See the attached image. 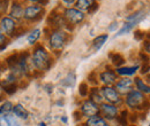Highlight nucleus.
<instances>
[{
  "label": "nucleus",
  "instance_id": "obj_1",
  "mask_svg": "<svg viewBox=\"0 0 150 126\" xmlns=\"http://www.w3.org/2000/svg\"><path fill=\"white\" fill-rule=\"evenodd\" d=\"M33 65L39 71H46L51 68L52 60L43 46H37L33 53Z\"/></svg>",
  "mask_w": 150,
  "mask_h": 126
},
{
  "label": "nucleus",
  "instance_id": "obj_2",
  "mask_svg": "<svg viewBox=\"0 0 150 126\" xmlns=\"http://www.w3.org/2000/svg\"><path fill=\"white\" fill-rule=\"evenodd\" d=\"M125 102H126L128 108L136 109V110H143L149 104V101L144 96V94L136 90H132L131 92H128L126 94Z\"/></svg>",
  "mask_w": 150,
  "mask_h": 126
},
{
  "label": "nucleus",
  "instance_id": "obj_3",
  "mask_svg": "<svg viewBox=\"0 0 150 126\" xmlns=\"http://www.w3.org/2000/svg\"><path fill=\"white\" fill-rule=\"evenodd\" d=\"M102 97L106 100V103H111V104H119L122 102L120 94L115 90V88H113L111 86H104L102 88V93H100Z\"/></svg>",
  "mask_w": 150,
  "mask_h": 126
},
{
  "label": "nucleus",
  "instance_id": "obj_4",
  "mask_svg": "<svg viewBox=\"0 0 150 126\" xmlns=\"http://www.w3.org/2000/svg\"><path fill=\"white\" fill-rule=\"evenodd\" d=\"M66 41H67V33L64 31H56L50 37V46L54 51L62 49Z\"/></svg>",
  "mask_w": 150,
  "mask_h": 126
},
{
  "label": "nucleus",
  "instance_id": "obj_5",
  "mask_svg": "<svg viewBox=\"0 0 150 126\" xmlns=\"http://www.w3.org/2000/svg\"><path fill=\"white\" fill-rule=\"evenodd\" d=\"M99 113L103 115V118L105 120H113L119 115L118 107L111 104V103H100L99 107Z\"/></svg>",
  "mask_w": 150,
  "mask_h": 126
},
{
  "label": "nucleus",
  "instance_id": "obj_6",
  "mask_svg": "<svg viewBox=\"0 0 150 126\" xmlns=\"http://www.w3.org/2000/svg\"><path fill=\"white\" fill-rule=\"evenodd\" d=\"M82 116L84 117H93V116H96V115H99V107L98 104H96L94 101H91L90 99L86 100L82 106H81V109H80Z\"/></svg>",
  "mask_w": 150,
  "mask_h": 126
},
{
  "label": "nucleus",
  "instance_id": "obj_7",
  "mask_svg": "<svg viewBox=\"0 0 150 126\" xmlns=\"http://www.w3.org/2000/svg\"><path fill=\"white\" fill-rule=\"evenodd\" d=\"M64 17L68 23L79 24L84 19V14H83V12H81L76 8H67L64 13Z\"/></svg>",
  "mask_w": 150,
  "mask_h": 126
},
{
  "label": "nucleus",
  "instance_id": "obj_8",
  "mask_svg": "<svg viewBox=\"0 0 150 126\" xmlns=\"http://www.w3.org/2000/svg\"><path fill=\"white\" fill-rule=\"evenodd\" d=\"M43 13H44V9L42 6L33 5V6L25 7V9L23 10V17L28 21H36L42 16Z\"/></svg>",
  "mask_w": 150,
  "mask_h": 126
},
{
  "label": "nucleus",
  "instance_id": "obj_9",
  "mask_svg": "<svg viewBox=\"0 0 150 126\" xmlns=\"http://www.w3.org/2000/svg\"><path fill=\"white\" fill-rule=\"evenodd\" d=\"M133 80L128 77H124L115 81V88L119 94H127L133 90Z\"/></svg>",
  "mask_w": 150,
  "mask_h": 126
},
{
  "label": "nucleus",
  "instance_id": "obj_10",
  "mask_svg": "<svg viewBox=\"0 0 150 126\" xmlns=\"http://www.w3.org/2000/svg\"><path fill=\"white\" fill-rule=\"evenodd\" d=\"M0 29L4 33H6L7 36H13L14 31H15V21L9 16H5L1 18L0 21Z\"/></svg>",
  "mask_w": 150,
  "mask_h": 126
},
{
  "label": "nucleus",
  "instance_id": "obj_11",
  "mask_svg": "<svg viewBox=\"0 0 150 126\" xmlns=\"http://www.w3.org/2000/svg\"><path fill=\"white\" fill-rule=\"evenodd\" d=\"M99 79L105 86H111L113 84H115L118 78H117V73L113 70H105L102 73H99Z\"/></svg>",
  "mask_w": 150,
  "mask_h": 126
},
{
  "label": "nucleus",
  "instance_id": "obj_12",
  "mask_svg": "<svg viewBox=\"0 0 150 126\" xmlns=\"http://www.w3.org/2000/svg\"><path fill=\"white\" fill-rule=\"evenodd\" d=\"M84 126H110L108 120H105L102 116H93V117H89L87 119V122L83 124Z\"/></svg>",
  "mask_w": 150,
  "mask_h": 126
},
{
  "label": "nucleus",
  "instance_id": "obj_13",
  "mask_svg": "<svg viewBox=\"0 0 150 126\" xmlns=\"http://www.w3.org/2000/svg\"><path fill=\"white\" fill-rule=\"evenodd\" d=\"M139 65H133V67H119L117 68L115 73L120 74V76H124V77H128V76H133L135 72L139 70Z\"/></svg>",
  "mask_w": 150,
  "mask_h": 126
},
{
  "label": "nucleus",
  "instance_id": "obj_14",
  "mask_svg": "<svg viewBox=\"0 0 150 126\" xmlns=\"http://www.w3.org/2000/svg\"><path fill=\"white\" fill-rule=\"evenodd\" d=\"M133 83L135 84V88L136 90H139V92H141V93H143V94H149L150 93V88L149 86L140 78V77H136L134 80H133Z\"/></svg>",
  "mask_w": 150,
  "mask_h": 126
},
{
  "label": "nucleus",
  "instance_id": "obj_15",
  "mask_svg": "<svg viewBox=\"0 0 150 126\" xmlns=\"http://www.w3.org/2000/svg\"><path fill=\"white\" fill-rule=\"evenodd\" d=\"M12 111L14 112L15 116H18V117L22 118V119H27L29 117L28 110L24 108L22 104H15V106H13V110Z\"/></svg>",
  "mask_w": 150,
  "mask_h": 126
},
{
  "label": "nucleus",
  "instance_id": "obj_16",
  "mask_svg": "<svg viewBox=\"0 0 150 126\" xmlns=\"http://www.w3.org/2000/svg\"><path fill=\"white\" fill-rule=\"evenodd\" d=\"M76 9L83 12V10H89L91 6L95 3V0H76Z\"/></svg>",
  "mask_w": 150,
  "mask_h": 126
},
{
  "label": "nucleus",
  "instance_id": "obj_17",
  "mask_svg": "<svg viewBox=\"0 0 150 126\" xmlns=\"http://www.w3.org/2000/svg\"><path fill=\"white\" fill-rule=\"evenodd\" d=\"M9 15H11V18H15V19H19V18L23 17V9H22V7L20 6L19 3H13Z\"/></svg>",
  "mask_w": 150,
  "mask_h": 126
},
{
  "label": "nucleus",
  "instance_id": "obj_18",
  "mask_svg": "<svg viewBox=\"0 0 150 126\" xmlns=\"http://www.w3.org/2000/svg\"><path fill=\"white\" fill-rule=\"evenodd\" d=\"M108 33H105V35H100V36L96 37L94 39V41H93V47H94V49L96 51H98V49H100L102 48V46L105 44V41L108 40Z\"/></svg>",
  "mask_w": 150,
  "mask_h": 126
},
{
  "label": "nucleus",
  "instance_id": "obj_19",
  "mask_svg": "<svg viewBox=\"0 0 150 126\" xmlns=\"http://www.w3.org/2000/svg\"><path fill=\"white\" fill-rule=\"evenodd\" d=\"M110 58H111L112 63L117 68H119L120 65H122L125 63V58L122 57V55L119 54V53H111L110 54Z\"/></svg>",
  "mask_w": 150,
  "mask_h": 126
},
{
  "label": "nucleus",
  "instance_id": "obj_20",
  "mask_svg": "<svg viewBox=\"0 0 150 126\" xmlns=\"http://www.w3.org/2000/svg\"><path fill=\"white\" fill-rule=\"evenodd\" d=\"M144 16H146L144 12H143V10H139V12L134 13L133 15L128 16V17L126 18V21H127V22H136V23H139L140 21H142V19L144 18Z\"/></svg>",
  "mask_w": 150,
  "mask_h": 126
},
{
  "label": "nucleus",
  "instance_id": "obj_21",
  "mask_svg": "<svg viewBox=\"0 0 150 126\" xmlns=\"http://www.w3.org/2000/svg\"><path fill=\"white\" fill-rule=\"evenodd\" d=\"M137 23L136 22H126V24L119 30V32L117 33V36H121V35H125V33H127V32H129L136 25Z\"/></svg>",
  "mask_w": 150,
  "mask_h": 126
},
{
  "label": "nucleus",
  "instance_id": "obj_22",
  "mask_svg": "<svg viewBox=\"0 0 150 126\" xmlns=\"http://www.w3.org/2000/svg\"><path fill=\"white\" fill-rule=\"evenodd\" d=\"M128 112L126 111V110H124V111H121L120 112V115H118L117 116V118H118V122H119V124L121 126H128V122H127V119H128Z\"/></svg>",
  "mask_w": 150,
  "mask_h": 126
},
{
  "label": "nucleus",
  "instance_id": "obj_23",
  "mask_svg": "<svg viewBox=\"0 0 150 126\" xmlns=\"http://www.w3.org/2000/svg\"><path fill=\"white\" fill-rule=\"evenodd\" d=\"M13 110V103L11 101H5L0 106V115H6Z\"/></svg>",
  "mask_w": 150,
  "mask_h": 126
},
{
  "label": "nucleus",
  "instance_id": "obj_24",
  "mask_svg": "<svg viewBox=\"0 0 150 126\" xmlns=\"http://www.w3.org/2000/svg\"><path fill=\"white\" fill-rule=\"evenodd\" d=\"M90 100L94 101L96 104H100V103H103V97H102V95L99 94L98 90H91V93H90Z\"/></svg>",
  "mask_w": 150,
  "mask_h": 126
},
{
  "label": "nucleus",
  "instance_id": "obj_25",
  "mask_svg": "<svg viewBox=\"0 0 150 126\" xmlns=\"http://www.w3.org/2000/svg\"><path fill=\"white\" fill-rule=\"evenodd\" d=\"M40 32H42V31H40L39 29H35V30L28 36V42L31 44V45L35 44L38 39H39V37H40Z\"/></svg>",
  "mask_w": 150,
  "mask_h": 126
},
{
  "label": "nucleus",
  "instance_id": "obj_26",
  "mask_svg": "<svg viewBox=\"0 0 150 126\" xmlns=\"http://www.w3.org/2000/svg\"><path fill=\"white\" fill-rule=\"evenodd\" d=\"M4 90L7 93V94H14L15 92H16V90H18V85L14 83V84H5L4 85Z\"/></svg>",
  "mask_w": 150,
  "mask_h": 126
},
{
  "label": "nucleus",
  "instance_id": "obj_27",
  "mask_svg": "<svg viewBox=\"0 0 150 126\" xmlns=\"http://www.w3.org/2000/svg\"><path fill=\"white\" fill-rule=\"evenodd\" d=\"M79 93H80V95H81L82 97L88 96V94H89V87H88V84H87V83H82V84L80 85Z\"/></svg>",
  "mask_w": 150,
  "mask_h": 126
},
{
  "label": "nucleus",
  "instance_id": "obj_28",
  "mask_svg": "<svg viewBox=\"0 0 150 126\" xmlns=\"http://www.w3.org/2000/svg\"><path fill=\"white\" fill-rule=\"evenodd\" d=\"M8 8V0H0V12H6Z\"/></svg>",
  "mask_w": 150,
  "mask_h": 126
},
{
  "label": "nucleus",
  "instance_id": "obj_29",
  "mask_svg": "<svg viewBox=\"0 0 150 126\" xmlns=\"http://www.w3.org/2000/svg\"><path fill=\"white\" fill-rule=\"evenodd\" d=\"M5 41H6V37H5L4 32H2V31H1V29H0V46L6 45V44H5Z\"/></svg>",
  "mask_w": 150,
  "mask_h": 126
},
{
  "label": "nucleus",
  "instance_id": "obj_30",
  "mask_svg": "<svg viewBox=\"0 0 150 126\" xmlns=\"http://www.w3.org/2000/svg\"><path fill=\"white\" fill-rule=\"evenodd\" d=\"M0 126H11V123H9L8 119L1 118V119H0Z\"/></svg>",
  "mask_w": 150,
  "mask_h": 126
},
{
  "label": "nucleus",
  "instance_id": "obj_31",
  "mask_svg": "<svg viewBox=\"0 0 150 126\" xmlns=\"http://www.w3.org/2000/svg\"><path fill=\"white\" fill-rule=\"evenodd\" d=\"M134 37H135L137 40H140V39H142V38L144 37V33H142L141 31H136V32L134 33Z\"/></svg>",
  "mask_w": 150,
  "mask_h": 126
},
{
  "label": "nucleus",
  "instance_id": "obj_32",
  "mask_svg": "<svg viewBox=\"0 0 150 126\" xmlns=\"http://www.w3.org/2000/svg\"><path fill=\"white\" fill-rule=\"evenodd\" d=\"M62 2L66 5V6H72L76 2V0H62Z\"/></svg>",
  "mask_w": 150,
  "mask_h": 126
},
{
  "label": "nucleus",
  "instance_id": "obj_33",
  "mask_svg": "<svg viewBox=\"0 0 150 126\" xmlns=\"http://www.w3.org/2000/svg\"><path fill=\"white\" fill-rule=\"evenodd\" d=\"M5 70H7V65L5 62H0V72H4Z\"/></svg>",
  "mask_w": 150,
  "mask_h": 126
},
{
  "label": "nucleus",
  "instance_id": "obj_34",
  "mask_svg": "<svg viewBox=\"0 0 150 126\" xmlns=\"http://www.w3.org/2000/svg\"><path fill=\"white\" fill-rule=\"evenodd\" d=\"M29 1H31V2H38V3H46L47 2V0H29Z\"/></svg>",
  "mask_w": 150,
  "mask_h": 126
},
{
  "label": "nucleus",
  "instance_id": "obj_35",
  "mask_svg": "<svg viewBox=\"0 0 150 126\" xmlns=\"http://www.w3.org/2000/svg\"><path fill=\"white\" fill-rule=\"evenodd\" d=\"M118 25V23L117 22H114V23H112V25L109 28V31H114V29H115V26Z\"/></svg>",
  "mask_w": 150,
  "mask_h": 126
},
{
  "label": "nucleus",
  "instance_id": "obj_36",
  "mask_svg": "<svg viewBox=\"0 0 150 126\" xmlns=\"http://www.w3.org/2000/svg\"><path fill=\"white\" fill-rule=\"evenodd\" d=\"M6 46H7V45H2V46H0V51H4V49L6 48Z\"/></svg>",
  "mask_w": 150,
  "mask_h": 126
},
{
  "label": "nucleus",
  "instance_id": "obj_37",
  "mask_svg": "<svg viewBox=\"0 0 150 126\" xmlns=\"http://www.w3.org/2000/svg\"><path fill=\"white\" fill-rule=\"evenodd\" d=\"M61 120H62V122H65V123H66V122H67V118H66V117H62V118H61Z\"/></svg>",
  "mask_w": 150,
  "mask_h": 126
},
{
  "label": "nucleus",
  "instance_id": "obj_38",
  "mask_svg": "<svg viewBox=\"0 0 150 126\" xmlns=\"http://www.w3.org/2000/svg\"><path fill=\"white\" fill-rule=\"evenodd\" d=\"M39 126H46V125H45L44 123H40V124H39Z\"/></svg>",
  "mask_w": 150,
  "mask_h": 126
},
{
  "label": "nucleus",
  "instance_id": "obj_39",
  "mask_svg": "<svg viewBox=\"0 0 150 126\" xmlns=\"http://www.w3.org/2000/svg\"><path fill=\"white\" fill-rule=\"evenodd\" d=\"M128 126H134V125H128Z\"/></svg>",
  "mask_w": 150,
  "mask_h": 126
},
{
  "label": "nucleus",
  "instance_id": "obj_40",
  "mask_svg": "<svg viewBox=\"0 0 150 126\" xmlns=\"http://www.w3.org/2000/svg\"><path fill=\"white\" fill-rule=\"evenodd\" d=\"M82 126H84V125H82Z\"/></svg>",
  "mask_w": 150,
  "mask_h": 126
}]
</instances>
